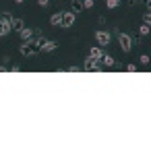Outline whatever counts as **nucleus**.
Wrapping results in <instances>:
<instances>
[{
	"label": "nucleus",
	"instance_id": "nucleus-1",
	"mask_svg": "<svg viewBox=\"0 0 151 151\" xmlns=\"http://www.w3.org/2000/svg\"><path fill=\"white\" fill-rule=\"evenodd\" d=\"M118 44H120V48H122L124 54H128L132 50V37L128 33H118Z\"/></svg>",
	"mask_w": 151,
	"mask_h": 151
},
{
	"label": "nucleus",
	"instance_id": "nucleus-2",
	"mask_svg": "<svg viewBox=\"0 0 151 151\" xmlns=\"http://www.w3.org/2000/svg\"><path fill=\"white\" fill-rule=\"evenodd\" d=\"M83 68H85V70H95V73H99V70H101V60L87 56V58H85V64H83Z\"/></svg>",
	"mask_w": 151,
	"mask_h": 151
},
{
	"label": "nucleus",
	"instance_id": "nucleus-3",
	"mask_svg": "<svg viewBox=\"0 0 151 151\" xmlns=\"http://www.w3.org/2000/svg\"><path fill=\"white\" fill-rule=\"evenodd\" d=\"M75 21H77V15L70 11V13H62V19H60V27H64V29H68V27H73L75 25Z\"/></svg>",
	"mask_w": 151,
	"mask_h": 151
},
{
	"label": "nucleus",
	"instance_id": "nucleus-4",
	"mask_svg": "<svg viewBox=\"0 0 151 151\" xmlns=\"http://www.w3.org/2000/svg\"><path fill=\"white\" fill-rule=\"evenodd\" d=\"M95 40L99 46H108L112 42V33L110 31H95Z\"/></svg>",
	"mask_w": 151,
	"mask_h": 151
},
{
	"label": "nucleus",
	"instance_id": "nucleus-5",
	"mask_svg": "<svg viewBox=\"0 0 151 151\" xmlns=\"http://www.w3.org/2000/svg\"><path fill=\"white\" fill-rule=\"evenodd\" d=\"M19 52H21V56H35V52H33V48L29 46V42H21V46H19Z\"/></svg>",
	"mask_w": 151,
	"mask_h": 151
},
{
	"label": "nucleus",
	"instance_id": "nucleus-6",
	"mask_svg": "<svg viewBox=\"0 0 151 151\" xmlns=\"http://www.w3.org/2000/svg\"><path fill=\"white\" fill-rule=\"evenodd\" d=\"M11 31H13V29H11V23H9L6 19L0 17V37H6Z\"/></svg>",
	"mask_w": 151,
	"mask_h": 151
},
{
	"label": "nucleus",
	"instance_id": "nucleus-7",
	"mask_svg": "<svg viewBox=\"0 0 151 151\" xmlns=\"http://www.w3.org/2000/svg\"><path fill=\"white\" fill-rule=\"evenodd\" d=\"M23 27H25V21H23L21 17H13V21H11V29L19 33V31H21Z\"/></svg>",
	"mask_w": 151,
	"mask_h": 151
},
{
	"label": "nucleus",
	"instance_id": "nucleus-8",
	"mask_svg": "<svg viewBox=\"0 0 151 151\" xmlns=\"http://www.w3.org/2000/svg\"><path fill=\"white\" fill-rule=\"evenodd\" d=\"M33 35H35V29H29V27H23V29L19 31V37H21L23 42H29Z\"/></svg>",
	"mask_w": 151,
	"mask_h": 151
},
{
	"label": "nucleus",
	"instance_id": "nucleus-9",
	"mask_svg": "<svg viewBox=\"0 0 151 151\" xmlns=\"http://www.w3.org/2000/svg\"><path fill=\"white\" fill-rule=\"evenodd\" d=\"M56 48H58V44H56V42H54V40H46V42H44V46H42V50H40V52H54V50H56Z\"/></svg>",
	"mask_w": 151,
	"mask_h": 151
},
{
	"label": "nucleus",
	"instance_id": "nucleus-10",
	"mask_svg": "<svg viewBox=\"0 0 151 151\" xmlns=\"http://www.w3.org/2000/svg\"><path fill=\"white\" fill-rule=\"evenodd\" d=\"M89 56H91V58H97V60H101L104 52H101V48H99V46H95V48H89Z\"/></svg>",
	"mask_w": 151,
	"mask_h": 151
},
{
	"label": "nucleus",
	"instance_id": "nucleus-11",
	"mask_svg": "<svg viewBox=\"0 0 151 151\" xmlns=\"http://www.w3.org/2000/svg\"><path fill=\"white\" fill-rule=\"evenodd\" d=\"M101 64H106V66H116V60H114V56L104 54V56H101Z\"/></svg>",
	"mask_w": 151,
	"mask_h": 151
},
{
	"label": "nucleus",
	"instance_id": "nucleus-12",
	"mask_svg": "<svg viewBox=\"0 0 151 151\" xmlns=\"http://www.w3.org/2000/svg\"><path fill=\"white\" fill-rule=\"evenodd\" d=\"M60 19H62V13H54V15L50 17V23L56 27V25H60Z\"/></svg>",
	"mask_w": 151,
	"mask_h": 151
},
{
	"label": "nucleus",
	"instance_id": "nucleus-13",
	"mask_svg": "<svg viewBox=\"0 0 151 151\" xmlns=\"http://www.w3.org/2000/svg\"><path fill=\"white\" fill-rule=\"evenodd\" d=\"M81 4H83V9H85V11H91V9L95 6V0H83Z\"/></svg>",
	"mask_w": 151,
	"mask_h": 151
},
{
	"label": "nucleus",
	"instance_id": "nucleus-14",
	"mask_svg": "<svg viewBox=\"0 0 151 151\" xmlns=\"http://www.w3.org/2000/svg\"><path fill=\"white\" fill-rule=\"evenodd\" d=\"M106 6H108L110 11H114V9L118 6V0H106Z\"/></svg>",
	"mask_w": 151,
	"mask_h": 151
},
{
	"label": "nucleus",
	"instance_id": "nucleus-15",
	"mask_svg": "<svg viewBox=\"0 0 151 151\" xmlns=\"http://www.w3.org/2000/svg\"><path fill=\"white\" fill-rule=\"evenodd\" d=\"M81 11H83V4H81V2H75V4H73V13H75V15H79Z\"/></svg>",
	"mask_w": 151,
	"mask_h": 151
},
{
	"label": "nucleus",
	"instance_id": "nucleus-16",
	"mask_svg": "<svg viewBox=\"0 0 151 151\" xmlns=\"http://www.w3.org/2000/svg\"><path fill=\"white\" fill-rule=\"evenodd\" d=\"M143 23H147V25L151 23V13H149V9H147V13L143 15Z\"/></svg>",
	"mask_w": 151,
	"mask_h": 151
},
{
	"label": "nucleus",
	"instance_id": "nucleus-17",
	"mask_svg": "<svg viewBox=\"0 0 151 151\" xmlns=\"http://www.w3.org/2000/svg\"><path fill=\"white\" fill-rule=\"evenodd\" d=\"M139 31H141V35H147V33H149V25H147V23H143Z\"/></svg>",
	"mask_w": 151,
	"mask_h": 151
},
{
	"label": "nucleus",
	"instance_id": "nucleus-18",
	"mask_svg": "<svg viewBox=\"0 0 151 151\" xmlns=\"http://www.w3.org/2000/svg\"><path fill=\"white\" fill-rule=\"evenodd\" d=\"M50 4V0H37V6H42V9H46Z\"/></svg>",
	"mask_w": 151,
	"mask_h": 151
},
{
	"label": "nucleus",
	"instance_id": "nucleus-19",
	"mask_svg": "<svg viewBox=\"0 0 151 151\" xmlns=\"http://www.w3.org/2000/svg\"><path fill=\"white\" fill-rule=\"evenodd\" d=\"M141 64H149V56L147 54H141Z\"/></svg>",
	"mask_w": 151,
	"mask_h": 151
},
{
	"label": "nucleus",
	"instance_id": "nucleus-20",
	"mask_svg": "<svg viewBox=\"0 0 151 151\" xmlns=\"http://www.w3.org/2000/svg\"><path fill=\"white\" fill-rule=\"evenodd\" d=\"M126 70L128 73H137V64H126Z\"/></svg>",
	"mask_w": 151,
	"mask_h": 151
},
{
	"label": "nucleus",
	"instance_id": "nucleus-21",
	"mask_svg": "<svg viewBox=\"0 0 151 151\" xmlns=\"http://www.w3.org/2000/svg\"><path fill=\"white\" fill-rule=\"evenodd\" d=\"M68 73H81V66H68Z\"/></svg>",
	"mask_w": 151,
	"mask_h": 151
},
{
	"label": "nucleus",
	"instance_id": "nucleus-22",
	"mask_svg": "<svg viewBox=\"0 0 151 151\" xmlns=\"http://www.w3.org/2000/svg\"><path fill=\"white\" fill-rule=\"evenodd\" d=\"M141 2H143V0H128L130 6H137V4H141Z\"/></svg>",
	"mask_w": 151,
	"mask_h": 151
},
{
	"label": "nucleus",
	"instance_id": "nucleus-23",
	"mask_svg": "<svg viewBox=\"0 0 151 151\" xmlns=\"http://www.w3.org/2000/svg\"><path fill=\"white\" fill-rule=\"evenodd\" d=\"M19 70H21V66H19V64H15V66L11 68V73H19Z\"/></svg>",
	"mask_w": 151,
	"mask_h": 151
},
{
	"label": "nucleus",
	"instance_id": "nucleus-24",
	"mask_svg": "<svg viewBox=\"0 0 151 151\" xmlns=\"http://www.w3.org/2000/svg\"><path fill=\"white\" fill-rule=\"evenodd\" d=\"M0 73H6V66L4 64H0Z\"/></svg>",
	"mask_w": 151,
	"mask_h": 151
},
{
	"label": "nucleus",
	"instance_id": "nucleus-25",
	"mask_svg": "<svg viewBox=\"0 0 151 151\" xmlns=\"http://www.w3.org/2000/svg\"><path fill=\"white\" fill-rule=\"evenodd\" d=\"M15 2H17V4H23V2H25V0H15Z\"/></svg>",
	"mask_w": 151,
	"mask_h": 151
}]
</instances>
